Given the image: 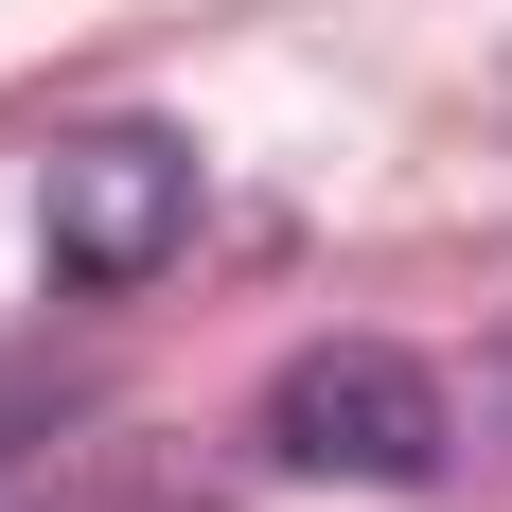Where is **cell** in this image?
Here are the masks:
<instances>
[{"label":"cell","instance_id":"cell-1","mask_svg":"<svg viewBox=\"0 0 512 512\" xmlns=\"http://www.w3.org/2000/svg\"><path fill=\"white\" fill-rule=\"evenodd\" d=\"M265 442L301 477H371V495H424L460 407H442V371L389 354V336H301V354L265 371Z\"/></svg>","mask_w":512,"mask_h":512},{"label":"cell","instance_id":"cell-2","mask_svg":"<svg viewBox=\"0 0 512 512\" xmlns=\"http://www.w3.org/2000/svg\"><path fill=\"white\" fill-rule=\"evenodd\" d=\"M36 230H53L71 283H159V265L195 248V142H159V124H89V142H53Z\"/></svg>","mask_w":512,"mask_h":512},{"label":"cell","instance_id":"cell-3","mask_svg":"<svg viewBox=\"0 0 512 512\" xmlns=\"http://www.w3.org/2000/svg\"><path fill=\"white\" fill-rule=\"evenodd\" d=\"M18 512H212V495L159 460V442H89V460H71V477H36Z\"/></svg>","mask_w":512,"mask_h":512}]
</instances>
